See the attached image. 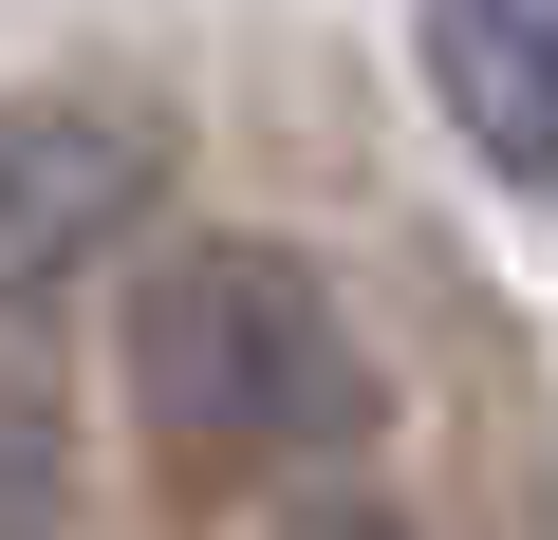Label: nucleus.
Masks as SVG:
<instances>
[{"label": "nucleus", "mask_w": 558, "mask_h": 540, "mask_svg": "<svg viewBox=\"0 0 558 540\" xmlns=\"http://www.w3.org/2000/svg\"><path fill=\"white\" fill-rule=\"evenodd\" d=\"M149 205H168V131L131 94H20L0 112V317L57 299L75 261H112Z\"/></svg>", "instance_id": "nucleus-2"}, {"label": "nucleus", "mask_w": 558, "mask_h": 540, "mask_svg": "<svg viewBox=\"0 0 558 540\" xmlns=\"http://www.w3.org/2000/svg\"><path fill=\"white\" fill-rule=\"evenodd\" d=\"M410 57L465 168L558 187V0H410Z\"/></svg>", "instance_id": "nucleus-3"}, {"label": "nucleus", "mask_w": 558, "mask_h": 540, "mask_svg": "<svg viewBox=\"0 0 558 540\" xmlns=\"http://www.w3.org/2000/svg\"><path fill=\"white\" fill-rule=\"evenodd\" d=\"M131 410L168 484H279L373 429V355L279 242H168L131 280Z\"/></svg>", "instance_id": "nucleus-1"}, {"label": "nucleus", "mask_w": 558, "mask_h": 540, "mask_svg": "<svg viewBox=\"0 0 558 540\" xmlns=\"http://www.w3.org/2000/svg\"><path fill=\"white\" fill-rule=\"evenodd\" d=\"M299 540H410V521H373V503H317V521H299Z\"/></svg>", "instance_id": "nucleus-4"}]
</instances>
